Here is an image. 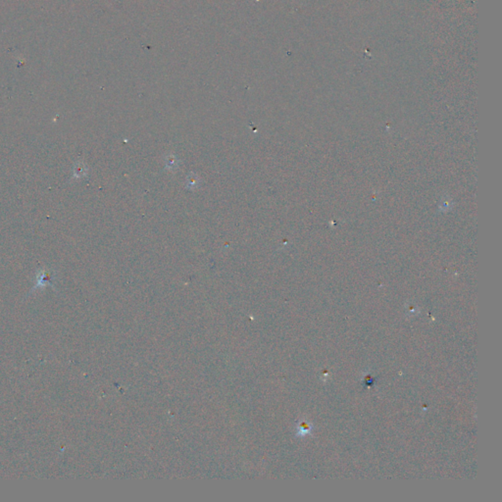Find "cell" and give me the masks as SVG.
<instances>
[{
    "label": "cell",
    "mask_w": 502,
    "mask_h": 502,
    "mask_svg": "<svg viewBox=\"0 0 502 502\" xmlns=\"http://www.w3.org/2000/svg\"><path fill=\"white\" fill-rule=\"evenodd\" d=\"M200 178L195 173H189L186 179V188L194 190L200 186Z\"/></svg>",
    "instance_id": "1"
},
{
    "label": "cell",
    "mask_w": 502,
    "mask_h": 502,
    "mask_svg": "<svg viewBox=\"0 0 502 502\" xmlns=\"http://www.w3.org/2000/svg\"><path fill=\"white\" fill-rule=\"evenodd\" d=\"M165 162L167 164V168H170L169 170H177L179 168V161L177 159V157L173 154H168L166 159H165Z\"/></svg>",
    "instance_id": "2"
}]
</instances>
